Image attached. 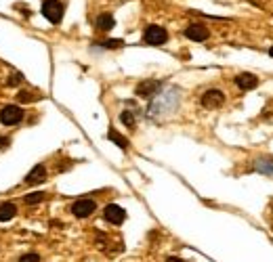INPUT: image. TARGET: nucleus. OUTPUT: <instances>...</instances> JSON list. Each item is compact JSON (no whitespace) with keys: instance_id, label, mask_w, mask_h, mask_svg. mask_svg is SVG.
Returning a JSON list of instances; mask_svg holds the SVG:
<instances>
[{"instance_id":"obj_1","label":"nucleus","mask_w":273,"mask_h":262,"mask_svg":"<svg viewBox=\"0 0 273 262\" xmlns=\"http://www.w3.org/2000/svg\"><path fill=\"white\" fill-rule=\"evenodd\" d=\"M143 42L149 46H162L168 42V32L160 26H147L143 32Z\"/></svg>"},{"instance_id":"obj_2","label":"nucleus","mask_w":273,"mask_h":262,"mask_svg":"<svg viewBox=\"0 0 273 262\" xmlns=\"http://www.w3.org/2000/svg\"><path fill=\"white\" fill-rule=\"evenodd\" d=\"M63 3H59V0H44L42 3V15L49 19L53 26H57V23H61L63 19Z\"/></svg>"},{"instance_id":"obj_3","label":"nucleus","mask_w":273,"mask_h":262,"mask_svg":"<svg viewBox=\"0 0 273 262\" xmlns=\"http://www.w3.org/2000/svg\"><path fill=\"white\" fill-rule=\"evenodd\" d=\"M21 120H23V109L17 105H7L0 111V124L5 126H17Z\"/></svg>"},{"instance_id":"obj_4","label":"nucleus","mask_w":273,"mask_h":262,"mask_svg":"<svg viewBox=\"0 0 273 262\" xmlns=\"http://www.w3.org/2000/svg\"><path fill=\"white\" fill-rule=\"evenodd\" d=\"M200 103H202L204 109H219V107H223V103H225V94L221 90H217V88H210V90H206L204 94H202Z\"/></svg>"},{"instance_id":"obj_5","label":"nucleus","mask_w":273,"mask_h":262,"mask_svg":"<svg viewBox=\"0 0 273 262\" xmlns=\"http://www.w3.org/2000/svg\"><path fill=\"white\" fill-rule=\"evenodd\" d=\"M103 218L108 220L110 224H116V227H120V224L126 220V212L118 206V204H108L103 210Z\"/></svg>"},{"instance_id":"obj_6","label":"nucleus","mask_w":273,"mask_h":262,"mask_svg":"<svg viewBox=\"0 0 273 262\" xmlns=\"http://www.w3.org/2000/svg\"><path fill=\"white\" fill-rule=\"evenodd\" d=\"M185 38L194 40V42H206L210 38V32L206 26H202V23H192V26L185 28Z\"/></svg>"},{"instance_id":"obj_7","label":"nucleus","mask_w":273,"mask_h":262,"mask_svg":"<svg viewBox=\"0 0 273 262\" xmlns=\"http://www.w3.org/2000/svg\"><path fill=\"white\" fill-rule=\"evenodd\" d=\"M95 208H97V204L93 199H78L72 204V214L76 218H86L95 212Z\"/></svg>"},{"instance_id":"obj_8","label":"nucleus","mask_w":273,"mask_h":262,"mask_svg":"<svg viewBox=\"0 0 273 262\" xmlns=\"http://www.w3.org/2000/svg\"><path fill=\"white\" fill-rule=\"evenodd\" d=\"M235 84L240 90H254L258 86V78L254 74H248V71H244V74H237L235 76Z\"/></svg>"},{"instance_id":"obj_9","label":"nucleus","mask_w":273,"mask_h":262,"mask_svg":"<svg viewBox=\"0 0 273 262\" xmlns=\"http://www.w3.org/2000/svg\"><path fill=\"white\" fill-rule=\"evenodd\" d=\"M160 90V82L158 80H143L137 84V94L139 97H151Z\"/></svg>"},{"instance_id":"obj_10","label":"nucleus","mask_w":273,"mask_h":262,"mask_svg":"<svg viewBox=\"0 0 273 262\" xmlns=\"http://www.w3.org/2000/svg\"><path fill=\"white\" fill-rule=\"evenodd\" d=\"M44 181H46V168H44L42 164L34 166L32 172L26 176V183H28V185H40V183H44Z\"/></svg>"},{"instance_id":"obj_11","label":"nucleus","mask_w":273,"mask_h":262,"mask_svg":"<svg viewBox=\"0 0 273 262\" xmlns=\"http://www.w3.org/2000/svg\"><path fill=\"white\" fill-rule=\"evenodd\" d=\"M15 214H17V206L13 201H5L0 206V222H9L11 218H15Z\"/></svg>"},{"instance_id":"obj_12","label":"nucleus","mask_w":273,"mask_h":262,"mask_svg":"<svg viewBox=\"0 0 273 262\" xmlns=\"http://www.w3.org/2000/svg\"><path fill=\"white\" fill-rule=\"evenodd\" d=\"M114 26H116L114 15L103 13V15L97 17V30H101V32H110V30H114Z\"/></svg>"},{"instance_id":"obj_13","label":"nucleus","mask_w":273,"mask_h":262,"mask_svg":"<svg viewBox=\"0 0 273 262\" xmlns=\"http://www.w3.org/2000/svg\"><path fill=\"white\" fill-rule=\"evenodd\" d=\"M108 139L112 141V143H116L118 147L120 149H128L130 147V143H128V139H124L120 133H118V130H114V128H110V133H108Z\"/></svg>"},{"instance_id":"obj_14","label":"nucleus","mask_w":273,"mask_h":262,"mask_svg":"<svg viewBox=\"0 0 273 262\" xmlns=\"http://www.w3.org/2000/svg\"><path fill=\"white\" fill-rule=\"evenodd\" d=\"M254 170L260 172V174L273 176V160H258V162L254 164Z\"/></svg>"},{"instance_id":"obj_15","label":"nucleus","mask_w":273,"mask_h":262,"mask_svg":"<svg viewBox=\"0 0 273 262\" xmlns=\"http://www.w3.org/2000/svg\"><path fill=\"white\" fill-rule=\"evenodd\" d=\"M44 199H49V193H44V191H36V193H28L26 197H23V201H26L28 206H36L40 204V201Z\"/></svg>"},{"instance_id":"obj_16","label":"nucleus","mask_w":273,"mask_h":262,"mask_svg":"<svg viewBox=\"0 0 273 262\" xmlns=\"http://www.w3.org/2000/svg\"><path fill=\"white\" fill-rule=\"evenodd\" d=\"M120 120H122V124H124L126 128H130V130L137 126V120H135V113H133V111H122V113H120Z\"/></svg>"},{"instance_id":"obj_17","label":"nucleus","mask_w":273,"mask_h":262,"mask_svg":"<svg viewBox=\"0 0 273 262\" xmlns=\"http://www.w3.org/2000/svg\"><path fill=\"white\" fill-rule=\"evenodd\" d=\"M99 46H103V49H120V46H124V40H103L99 42Z\"/></svg>"},{"instance_id":"obj_18","label":"nucleus","mask_w":273,"mask_h":262,"mask_svg":"<svg viewBox=\"0 0 273 262\" xmlns=\"http://www.w3.org/2000/svg\"><path fill=\"white\" fill-rule=\"evenodd\" d=\"M19 262H40V254H36V252H26V254L19 258Z\"/></svg>"},{"instance_id":"obj_19","label":"nucleus","mask_w":273,"mask_h":262,"mask_svg":"<svg viewBox=\"0 0 273 262\" xmlns=\"http://www.w3.org/2000/svg\"><path fill=\"white\" fill-rule=\"evenodd\" d=\"M17 99H19L21 103H32V99H34V97H32V92H26V90H21V92L17 94Z\"/></svg>"},{"instance_id":"obj_20","label":"nucleus","mask_w":273,"mask_h":262,"mask_svg":"<svg viewBox=\"0 0 273 262\" xmlns=\"http://www.w3.org/2000/svg\"><path fill=\"white\" fill-rule=\"evenodd\" d=\"M21 80H23V78H21L19 74H15L11 80H7V84H9V86H17V82H21Z\"/></svg>"},{"instance_id":"obj_21","label":"nucleus","mask_w":273,"mask_h":262,"mask_svg":"<svg viewBox=\"0 0 273 262\" xmlns=\"http://www.w3.org/2000/svg\"><path fill=\"white\" fill-rule=\"evenodd\" d=\"M166 262H183L179 256H168V258H166Z\"/></svg>"},{"instance_id":"obj_22","label":"nucleus","mask_w":273,"mask_h":262,"mask_svg":"<svg viewBox=\"0 0 273 262\" xmlns=\"http://www.w3.org/2000/svg\"><path fill=\"white\" fill-rule=\"evenodd\" d=\"M269 57L273 59V46H271V49H269Z\"/></svg>"}]
</instances>
